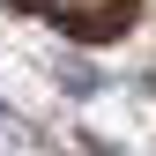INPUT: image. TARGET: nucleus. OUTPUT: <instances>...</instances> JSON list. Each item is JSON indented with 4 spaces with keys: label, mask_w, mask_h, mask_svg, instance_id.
<instances>
[{
    "label": "nucleus",
    "mask_w": 156,
    "mask_h": 156,
    "mask_svg": "<svg viewBox=\"0 0 156 156\" xmlns=\"http://www.w3.org/2000/svg\"><path fill=\"white\" fill-rule=\"evenodd\" d=\"M30 15H52L60 30H112L134 0H23Z\"/></svg>",
    "instance_id": "1"
}]
</instances>
